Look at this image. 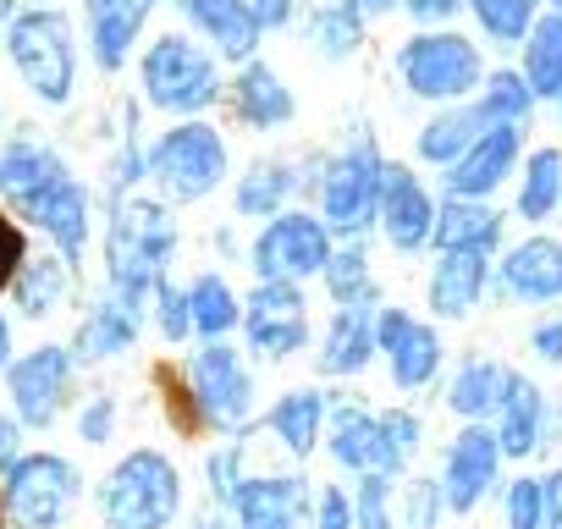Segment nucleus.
Listing matches in <instances>:
<instances>
[{"label": "nucleus", "mask_w": 562, "mask_h": 529, "mask_svg": "<svg viewBox=\"0 0 562 529\" xmlns=\"http://www.w3.org/2000/svg\"><path fill=\"white\" fill-rule=\"evenodd\" d=\"M171 254H177V221L166 215V204H149V199L116 204L111 232H105L111 299H122L127 309L149 315V299H155V288L166 282Z\"/></svg>", "instance_id": "1"}, {"label": "nucleus", "mask_w": 562, "mask_h": 529, "mask_svg": "<svg viewBox=\"0 0 562 529\" xmlns=\"http://www.w3.org/2000/svg\"><path fill=\"white\" fill-rule=\"evenodd\" d=\"M419 436H425V425H419L414 408H386V414H370L364 403L326 408V447L353 474H386V480H397L414 463Z\"/></svg>", "instance_id": "2"}, {"label": "nucleus", "mask_w": 562, "mask_h": 529, "mask_svg": "<svg viewBox=\"0 0 562 529\" xmlns=\"http://www.w3.org/2000/svg\"><path fill=\"white\" fill-rule=\"evenodd\" d=\"M100 513L111 529H171L182 513V474L166 452L133 447L100 485Z\"/></svg>", "instance_id": "3"}, {"label": "nucleus", "mask_w": 562, "mask_h": 529, "mask_svg": "<svg viewBox=\"0 0 562 529\" xmlns=\"http://www.w3.org/2000/svg\"><path fill=\"white\" fill-rule=\"evenodd\" d=\"M381 182H386V160H381L375 138H359L353 149H342L326 166V182H321V221H326V232L359 243L364 226L381 215Z\"/></svg>", "instance_id": "4"}, {"label": "nucleus", "mask_w": 562, "mask_h": 529, "mask_svg": "<svg viewBox=\"0 0 562 529\" xmlns=\"http://www.w3.org/2000/svg\"><path fill=\"white\" fill-rule=\"evenodd\" d=\"M331 254H337V237L326 232L321 215L281 210L254 237V271L259 282H310V277H326Z\"/></svg>", "instance_id": "5"}, {"label": "nucleus", "mask_w": 562, "mask_h": 529, "mask_svg": "<svg viewBox=\"0 0 562 529\" xmlns=\"http://www.w3.org/2000/svg\"><path fill=\"white\" fill-rule=\"evenodd\" d=\"M144 166H149V177L171 199L193 204V199H210L221 188V177H226V144L204 122H177L171 133H160V144L144 155Z\"/></svg>", "instance_id": "6"}, {"label": "nucleus", "mask_w": 562, "mask_h": 529, "mask_svg": "<svg viewBox=\"0 0 562 529\" xmlns=\"http://www.w3.org/2000/svg\"><path fill=\"white\" fill-rule=\"evenodd\" d=\"M193 397H199V414L210 430L221 436H243V425L254 419V375L243 364V353L232 342H204L188 364H182Z\"/></svg>", "instance_id": "7"}, {"label": "nucleus", "mask_w": 562, "mask_h": 529, "mask_svg": "<svg viewBox=\"0 0 562 529\" xmlns=\"http://www.w3.org/2000/svg\"><path fill=\"white\" fill-rule=\"evenodd\" d=\"M78 469L56 452H29L7 469V485H0V502H7L18 529H56L72 502H78Z\"/></svg>", "instance_id": "8"}, {"label": "nucleus", "mask_w": 562, "mask_h": 529, "mask_svg": "<svg viewBox=\"0 0 562 529\" xmlns=\"http://www.w3.org/2000/svg\"><path fill=\"white\" fill-rule=\"evenodd\" d=\"M144 94H149V105L188 116V111H210L221 100V78L199 45L171 34V40L149 45V56H144Z\"/></svg>", "instance_id": "9"}, {"label": "nucleus", "mask_w": 562, "mask_h": 529, "mask_svg": "<svg viewBox=\"0 0 562 529\" xmlns=\"http://www.w3.org/2000/svg\"><path fill=\"white\" fill-rule=\"evenodd\" d=\"M12 61L29 78V89L50 105H61L72 94V29L56 12H23L12 23Z\"/></svg>", "instance_id": "10"}, {"label": "nucleus", "mask_w": 562, "mask_h": 529, "mask_svg": "<svg viewBox=\"0 0 562 529\" xmlns=\"http://www.w3.org/2000/svg\"><path fill=\"white\" fill-rule=\"evenodd\" d=\"M397 72L419 100H463L480 83V50L463 34H419L397 50Z\"/></svg>", "instance_id": "11"}, {"label": "nucleus", "mask_w": 562, "mask_h": 529, "mask_svg": "<svg viewBox=\"0 0 562 529\" xmlns=\"http://www.w3.org/2000/svg\"><path fill=\"white\" fill-rule=\"evenodd\" d=\"M243 337L259 359H293L310 348V299L299 282H259L243 299Z\"/></svg>", "instance_id": "12"}, {"label": "nucleus", "mask_w": 562, "mask_h": 529, "mask_svg": "<svg viewBox=\"0 0 562 529\" xmlns=\"http://www.w3.org/2000/svg\"><path fill=\"white\" fill-rule=\"evenodd\" d=\"M496 480H502V441H496V430H491V425H463V430L447 441L441 474H436L447 513H452V518H469V513L496 491Z\"/></svg>", "instance_id": "13"}, {"label": "nucleus", "mask_w": 562, "mask_h": 529, "mask_svg": "<svg viewBox=\"0 0 562 529\" xmlns=\"http://www.w3.org/2000/svg\"><path fill=\"white\" fill-rule=\"evenodd\" d=\"M496 304H557L562 299V237L557 232H529L513 248H502L491 271Z\"/></svg>", "instance_id": "14"}, {"label": "nucleus", "mask_w": 562, "mask_h": 529, "mask_svg": "<svg viewBox=\"0 0 562 529\" xmlns=\"http://www.w3.org/2000/svg\"><path fill=\"white\" fill-rule=\"evenodd\" d=\"M375 348L386 353L392 386L397 392H425L441 375V331L430 320H414L408 309H375Z\"/></svg>", "instance_id": "15"}, {"label": "nucleus", "mask_w": 562, "mask_h": 529, "mask_svg": "<svg viewBox=\"0 0 562 529\" xmlns=\"http://www.w3.org/2000/svg\"><path fill=\"white\" fill-rule=\"evenodd\" d=\"M67 386H72V348H34L23 353L12 370H7V392H12V408L23 425L45 430L56 425L61 403H67Z\"/></svg>", "instance_id": "16"}, {"label": "nucleus", "mask_w": 562, "mask_h": 529, "mask_svg": "<svg viewBox=\"0 0 562 529\" xmlns=\"http://www.w3.org/2000/svg\"><path fill=\"white\" fill-rule=\"evenodd\" d=\"M310 513H315V496H310V480L304 474H259V480H243V491L232 502L237 529H310Z\"/></svg>", "instance_id": "17"}, {"label": "nucleus", "mask_w": 562, "mask_h": 529, "mask_svg": "<svg viewBox=\"0 0 562 529\" xmlns=\"http://www.w3.org/2000/svg\"><path fill=\"white\" fill-rule=\"evenodd\" d=\"M381 232L397 254H419L430 248L436 237V199L430 188L408 171V166H386V182H381Z\"/></svg>", "instance_id": "18"}, {"label": "nucleus", "mask_w": 562, "mask_h": 529, "mask_svg": "<svg viewBox=\"0 0 562 529\" xmlns=\"http://www.w3.org/2000/svg\"><path fill=\"white\" fill-rule=\"evenodd\" d=\"M491 430L502 441V458H513V463H524V458L540 452V441H546V392L524 370H507L502 375V397H496Z\"/></svg>", "instance_id": "19"}, {"label": "nucleus", "mask_w": 562, "mask_h": 529, "mask_svg": "<svg viewBox=\"0 0 562 529\" xmlns=\"http://www.w3.org/2000/svg\"><path fill=\"white\" fill-rule=\"evenodd\" d=\"M491 271H496V259L491 254H441L430 264V288H425V304L436 320H469L480 309V299L491 293Z\"/></svg>", "instance_id": "20"}, {"label": "nucleus", "mask_w": 562, "mask_h": 529, "mask_svg": "<svg viewBox=\"0 0 562 529\" xmlns=\"http://www.w3.org/2000/svg\"><path fill=\"white\" fill-rule=\"evenodd\" d=\"M518 149H524V127H491L480 133V144L447 166V199H491L502 188V177H513L518 166Z\"/></svg>", "instance_id": "21"}, {"label": "nucleus", "mask_w": 562, "mask_h": 529, "mask_svg": "<svg viewBox=\"0 0 562 529\" xmlns=\"http://www.w3.org/2000/svg\"><path fill=\"white\" fill-rule=\"evenodd\" d=\"M18 215L34 221V226H45V232L61 243V259L78 264V254H83V243H89V193H83L72 177H61V182H50L45 193H34L29 204H18Z\"/></svg>", "instance_id": "22"}, {"label": "nucleus", "mask_w": 562, "mask_h": 529, "mask_svg": "<svg viewBox=\"0 0 562 529\" xmlns=\"http://www.w3.org/2000/svg\"><path fill=\"white\" fill-rule=\"evenodd\" d=\"M375 309L359 304V309H337L326 320V337H321V353H315V370L331 375V381H348L359 370H370L375 359Z\"/></svg>", "instance_id": "23"}, {"label": "nucleus", "mask_w": 562, "mask_h": 529, "mask_svg": "<svg viewBox=\"0 0 562 529\" xmlns=\"http://www.w3.org/2000/svg\"><path fill=\"white\" fill-rule=\"evenodd\" d=\"M502 226H507V215L502 210H491L485 199H447V204H436V248L441 254H458V248H469V254H502Z\"/></svg>", "instance_id": "24"}, {"label": "nucleus", "mask_w": 562, "mask_h": 529, "mask_svg": "<svg viewBox=\"0 0 562 529\" xmlns=\"http://www.w3.org/2000/svg\"><path fill=\"white\" fill-rule=\"evenodd\" d=\"M138 331H144V315L127 309L122 299H105V304L89 309V320L78 326V337H72V359H83V364L122 359V353H133Z\"/></svg>", "instance_id": "25"}, {"label": "nucleus", "mask_w": 562, "mask_h": 529, "mask_svg": "<svg viewBox=\"0 0 562 529\" xmlns=\"http://www.w3.org/2000/svg\"><path fill=\"white\" fill-rule=\"evenodd\" d=\"M326 397L315 392V386H293V392H281L276 403H270V414H265V425H270V436L288 447L293 458H310L315 452V441H321V425H326Z\"/></svg>", "instance_id": "26"}, {"label": "nucleus", "mask_w": 562, "mask_h": 529, "mask_svg": "<svg viewBox=\"0 0 562 529\" xmlns=\"http://www.w3.org/2000/svg\"><path fill=\"white\" fill-rule=\"evenodd\" d=\"M502 375H507V364H496V359H485V353H469V359L452 370V381H447V408H452L463 425H491L496 397H502Z\"/></svg>", "instance_id": "27"}, {"label": "nucleus", "mask_w": 562, "mask_h": 529, "mask_svg": "<svg viewBox=\"0 0 562 529\" xmlns=\"http://www.w3.org/2000/svg\"><path fill=\"white\" fill-rule=\"evenodd\" d=\"M182 12H188L193 29L210 34L232 61L259 50V23H254V7H248V0H182Z\"/></svg>", "instance_id": "28"}, {"label": "nucleus", "mask_w": 562, "mask_h": 529, "mask_svg": "<svg viewBox=\"0 0 562 529\" xmlns=\"http://www.w3.org/2000/svg\"><path fill=\"white\" fill-rule=\"evenodd\" d=\"M61 177H67V166L34 138H18V144L0 149V193H7L12 204H29L34 193H45Z\"/></svg>", "instance_id": "29"}, {"label": "nucleus", "mask_w": 562, "mask_h": 529, "mask_svg": "<svg viewBox=\"0 0 562 529\" xmlns=\"http://www.w3.org/2000/svg\"><path fill=\"white\" fill-rule=\"evenodd\" d=\"M232 111L248 127H281V122L293 116V94H288V83H281L270 67L248 61L243 78H237V89H232Z\"/></svg>", "instance_id": "30"}, {"label": "nucleus", "mask_w": 562, "mask_h": 529, "mask_svg": "<svg viewBox=\"0 0 562 529\" xmlns=\"http://www.w3.org/2000/svg\"><path fill=\"white\" fill-rule=\"evenodd\" d=\"M518 221L529 226H546L557 210H562V149H535L524 160V177H518V199H513Z\"/></svg>", "instance_id": "31"}, {"label": "nucleus", "mask_w": 562, "mask_h": 529, "mask_svg": "<svg viewBox=\"0 0 562 529\" xmlns=\"http://www.w3.org/2000/svg\"><path fill=\"white\" fill-rule=\"evenodd\" d=\"M524 83L535 100H562V18H535L524 40Z\"/></svg>", "instance_id": "32"}, {"label": "nucleus", "mask_w": 562, "mask_h": 529, "mask_svg": "<svg viewBox=\"0 0 562 529\" xmlns=\"http://www.w3.org/2000/svg\"><path fill=\"white\" fill-rule=\"evenodd\" d=\"M480 133H491V122L480 116V105H458V111L436 116V122L419 133V160L452 166V160H463V155L480 144Z\"/></svg>", "instance_id": "33"}, {"label": "nucleus", "mask_w": 562, "mask_h": 529, "mask_svg": "<svg viewBox=\"0 0 562 529\" xmlns=\"http://www.w3.org/2000/svg\"><path fill=\"white\" fill-rule=\"evenodd\" d=\"M149 7L155 0H105V7H94V56L105 72H116L127 61V45L138 40Z\"/></svg>", "instance_id": "34"}, {"label": "nucleus", "mask_w": 562, "mask_h": 529, "mask_svg": "<svg viewBox=\"0 0 562 529\" xmlns=\"http://www.w3.org/2000/svg\"><path fill=\"white\" fill-rule=\"evenodd\" d=\"M188 315H193V337H204V342H226V331L243 320L237 293H232L215 271H204V277L188 288Z\"/></svg>", "instance_id": "35"}, {"label": "nucleus", "mask_w": 562, "mask_h": 529, "mask_svg": "<svg viewBox=\"0 0 562 529\" xmlns=\"http://www.w3.org/2000/svg\"><path fill=\"white\" fill-rule=\"evenodd\" d=\"M326 293H331L337 309H359V304L375 309V282H370V254H364V243H342V248L331 254V264H326Z\"/></svg>", "instance_id": "36"}, {"label": "nucleus", "mask_w": 562, "mask_h": 529, "mask_svg": "<svg viewBox=\"0 0 562 529\" xmlns=\"http://www.w3.org/2000/svg\"><path fill=\"white\" fill-rule=\"evenodd\" d=\"M293 193V166L288 160H254L237 177V215H281V199Z\"/></svg>", "instance_id": "37"}, {"label": "nucleus", "mask_w": 562, "mask_h": 529, "mask_svg": "<svg viewBox=\"0 0 562 529\" xmlns=\"http://www.w3.org/2000/svg\"><path fill=\"white\" fill-rule=\"evenodd\" d=\"M12 288H18V309H23L29 320H45V315H56L61 299H67V264H61V259H29Z\"/></svg>", "instance_id": "38"}, {"label": "nucleus", "mask_w": 562, "mask_h": 529, "mask_svg": "<svg viewBox=\"0 0 562 529\" xmlns=\"http://www.w3.org/2000/svg\"><path fill=\"white\" fill-rule=\"evenodd\" d=\"M474 105H480V116H485L491 127H524L529 111H535V94H529V83H524L518 72H491V78H485V94H480Z\"/></svg>", "instance_id": "39"}, {"label": "nucleus", "mask_w": 562, "mask_h": 529, "mask_svg": "<svg viewBox=\"0 0 562 529\" xmlns=\"http://www.w3.org/2000/svg\"><path fill=\"white\" fill-rule=\"evenodd\" d=\"M364 40V7L359 0H337V7H321L315 18V45L326 56H353Z\"/></svg>", "instance_id": "40"}, {"label": "nucleus", "mask_w": 562, "mask_h": 529, "mask_svg": "<svg viewBox=\"0 0 562 529\" xmlns=\"http://www.w3.org/2000/svg\"><path fill=\"white\" fill-rule=\"evenodd\" d=\"M469 7H474L480 29H485L496 45H518V40H529V29H535V7H540V0H469Z\"/></svg>", "instance_id": "41"}, {"label": "nucleus", "mask_w": 562, "mask_h": 529, "mask_svg": "<svg viewBox=\"0 0 562 529\" xmlns=\"http://www.w3.org/2000/svg\"><path fill=\"white\" fill-rule=\"evenodd\" d=\"M155 381H160L166 419H171L182 436H199V430H210V425H204V414H199V397H193V386H188V375H182V364H160V370H155Z\"/></svg>", "instance_id": "42"}, {"label": "nucleus", "mask_w": 562, "mask_h": 529, "mask_svg": "<svg viewBox=\"0 0 562 529\" xmlns=\"http://www.w3.org/2000/svg\"><path fill=\"white\" fill-rule=\"evenodd\" d=\"M243 458H248V447H243V441H226V447H215L210 463H204L210 502L226 507V513H232V502H237V491H243Z\"/></svg>", "instance_id": "43"}, {"label": "nucleus", "mask_w": 562, "mask_h": 529, "mask_svg": "<svg viewBox=\"0 0 562 529\" xmlns=\"http://www.w3.org/2000/svg\"><path fill=\"white\" fill-rule=\"evenodd\" d=\"M540 518H546L540 474H518L502 496V529H540Z\"/></svg>", "instance_id": "44"}, {"label": "nucleus", "mask_w": 562, "mask_h": 529, "mask_svg": "<svg viewBox=\"0 0 562 529\" xmlns=\"http://www.w3.org/2000/svg\"><path fill=\"white\" fill-rule=\"evenodd\" d=\"M353 529H397V524H392V480H386V474H359Z\"/></svg>", "instance_id": "45"}, {"label": "nucleus", "mask_w": 562, "mask_h": 529, "mask_svg": "<svg viewBox=\"0 0 562 529\" xmlns=\"http://www.w3.org/2000/svg\"><path fill=\"white\" fill-rule=\"evenodd\" d=\"M149 304H155V326H160V337H166V342H188V337H193L188 288H171V282H160Z\"/></svg>", "instance_id": "46"}, {"label": "nucleus", "mask_w": 562, "mask_h": 529, "mask_svg": "<svg viewBox=\"0 0 562 529\" xmlns=\"http://www.w3.org/2000/svg\"><path fill=\"white\" fill-rule=\"evenodd\" d=\"M447 518V502H441V485L436 480H414L403 491V529H436Z\"/></svg>", "instance_id": "47"}, {"label": "nucleus", "mask_w": 562, "mask_h": 529, "mask_svg": "<svg viewBox=\"0 0 562 529\" xmlns=\"http://www.w3.org/2000/svg\"><path fill=\"white\" fill-rule=\"evenodd\" d=\"M23 264H29V243H23V226L0 215V288H12Z\"/></svg>", "instance_id": "48"}, {"label": "nucleus", "mask_w": 562, "mask_h": 529, "mask_svg": "<svg viewBox=\"0 0 562 529\" xmlns=\"http://www.w3.org/2000/svg\"><path fill=\"white\" fill-rule=\"evenodd\" d=\"M315 529H353V496L342 485H326L315 496Z\"/></svg>", "instance_id": "49"}, {"label": "nucleus", "mask_w": 562, "mask_h": 529, "mask_svg": "<svg viewBox=\"0 0 562 529\" xmlns=\"http://www.w3.org/2000/svg\"><path fill=\"white\" fill-rule=\"evenodd\" d=\"M529 353L540 359V364H562V315H540L535 326H529Z\"/></svg>", "instance_id": "50"}, {"label": "nucleus", "mask_w": 562, "mask_h": 529, "mask_svg": "<svg viewBox=\"0 0 562 529\" xmlns=\"http://www.w3.org/2000/svg\"><path fill=\"white\" fill-rule=\"evenodd\" d=\"M111 430H116V403H111V397H94V403L83 408V419H78V436H83L89 447H100Z\"/></svg>", "instance_id": "51"}, {"label": "nucleus", "mask_w": 562, "mask_h": 529, "mask_svg": "<svg viewBox=\"0 0 562 529\" xmlns=\"http://www.w3.org/2000/svg\"><path fill=\"white\" fill-rule=\"evenodd\" d=\"M540 496H546V518H540V529H562V469H546Z\"/></svg>", "instance_id": "52"}, {"label": "nucleus", "mask_w": 562, "mask_h": 529, "mask_svg": "<svg viewBox=\"0 0 562 529\" xmlns=\"http://www.w3.org/2000/svg\"><path fill=\"white\" fill-rule=\"evenodd\" d=\"M469 7V0H408V12L419 18V23H447V18H458Z\"/></svg>", "instance_id": "53"}, {"label": "nucleus", "mask_w": 562, "mask_h": 529, "mask_svg": "<svg viewBox=\"0 0 562 529\" xmlns=\"http://www.w3.org/2000/svg\"><path fill=\"white\" fill-rule=\"evenodd\" d=\"M248 7H254V23L259 29H281V23L293 18V0H248Z\"/></svg>", "instance_id": "54"}, {"label": "nucleus", "mask_w": 562, "mask_h": 529, "mask_svg": "<svg viewBox=\"0 0 562 529\" xmlns=\"http://www.w3.org/2000/svg\"><path fill=\"white\" fill-rule=\"evenodd\" d=\"M551 447H562V392H546V441H540V452H551Z\"/></svg>", "instance_id": "55"}, {"label": "nucleus", "mask_w": 562, "mask_h": 529, "mask_svg": "<svg viewBox=\"0 0 562 529\" xmlns=\"http://www.w3.org/2000/svg\"><path fill=\"white\" fill-rule=\"evenodd\" d=\"M12 452H18V425H12L7 414H0V463H7Z\"/></svg>", "instance_id": "56"}, {"label": "nucleus", "mask_w": 562, "mask_h": 529, "mask_svg": "<svg viewBox=\"0 0 562 529\" xmlns=\"http://www.w3.org/2000/svg\"><path fill=\"white\" fill-rule=\"evenodd\" d=\"M7 359H12V326H7V315H0V370H7Z\"/></svg>", "instance_id": "57"}, {"label": "nucleus", "mask_w": 562, "mask_h": 529, "mask_svg": "<svg viewBox=\"0 0 562 529\" xmlns=\"http://www.w3.org/2000/svg\"><path fill=\"white\" fill-rule=\"evenodd\" d=\"M359 7H364V12H392L397 0H359Z\"/></svg>", "instance_id": "58"}, {"label": "nucleus", "mask_w": 562, "mask_h": 529, "mask_svg": "<svg viewBox=\"0 0 562 529\" xmlns=\"http://www.w3.org/2000/svg\"><path fill=\"white\" fill-rule=\"evenodd\" d=\"M193 529H226V524H221V518H199Z\"/></svg>", "instance_id": "59"}, {"label": "nucleus", "mask_w": 562, "mask_h": 529, "mask_svg": "<svg viewBox=\"0 0 562 529\" xmlns=\"http://www.w3.org/2000/svg\"><path fill=\"white\" fill-rule=\"evenodd\" d=\"M7 12H12V0H0V23H7Z\"/></svg>", "instance_id": "60"}, {"label": "nucleus", "mask_w": 562, "mask_h": 529, "mask_svg": "<svg viewBox=\"0 0 562 529\" xmlns=\"http://www.w3.org/2000/svg\"><path fill=\"white\" fill-rule=\"evenodd\" d=\"M551 7H557V18H562V0H551Z\"/></svg>", "instance_id": "61"}, {"label": "nucleus", "mask_w": 562, "mask_h": 529, "mask_svg": "<svg viewBox=\"0 0 562 529\" xmlns=\"http://www.w3.org/2000/svg\"><path fill=\"white\" fill-rule=\"evenodd\" d=\"M557 105H562V100H557Z\"/></svg>", "instance_id": "62"}]
</instances>
